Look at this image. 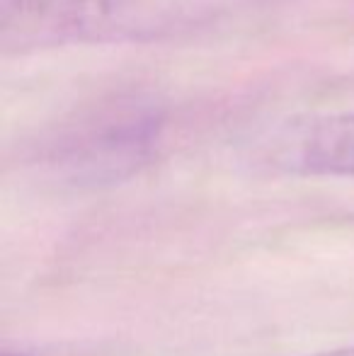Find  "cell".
Instances as JSON below:
<instances>
[{"instance_id":"2","label":"cell","mask_w":354,"mask_h":356,"mask_svg":"<svg viewBox=\"0 0 354 356\" xmlns=\"http://www.w3.org/2000/svg\"><path fill=\"white\" fill-rule=\"evenodd\" d=\"M274 160L291 172L354 175V112L289 129L274 148Z\"/></svg>"},{"instance_id":"1","label":"cell","mask_w":354,"mask_h":356,"mask_svg":"<svg viewBox=\"0 0 354 356\" xmlns=\"http://www.w3.org/2000/svg\"><path fill=\"white\" fill-rule=\"evenodd\" d=\"M255 0H5L3 47L148 42L216 22Z\"/></svg>"}]
</instances>
